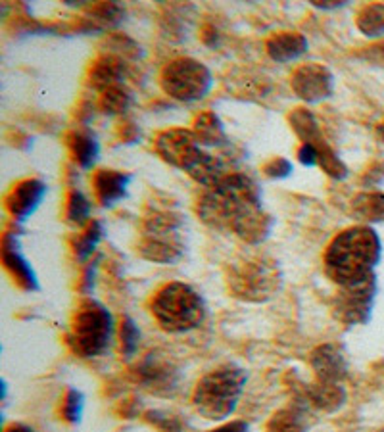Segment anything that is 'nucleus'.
Masks as SVG:
<instances>
[{
	"mask_svg": "<svg viewBox=\"0 0 384 432\" xmlns=\"http://www.w3.org/2000/svg\"><path fill=\"white\" fill-rule=\"evenodd\" d=\"M298 158L303 165H317V148L313 144H302L298 150Z\"/></svg>",
	"mask_w": 384,
	"mask_h": 432,
	"instance_id": "72a5a7b5",
	"label": "nucleus"
},
{
	"mask_svg": "<svg viewBox=\"0 0 384 432\" xmlns=\"http://www.w3.org/2000/svg\"><path fill=\"white\" fill-rule=\"evenodd\" d=\"M81 394L76 392V390H71L68 398H66V403H63V415H66V419L70 421H77L79 419V415H81Z\"/></svg>",
	"mask_w": 384,
	"mask_h": 432,
	"instance_id": "473e14b6",
	"label": "nucleus"
},
{
	"mask_svg": "<svg viewBox=\"0 0 384 432\" xmlns=\"http://www.w3.org/2000/svg\"><path fill=\"white\" fill-rule=\"evenodd\" d=\"M181 220L173 212H154L146 217L145 237L140 240L139 252L146 259L156 263H173L183 254L179 240Z\"/></svg>",
	"mask_w": 384,
	"mask_h": 432,
	"instance_id": "0eeeda50",
	"label": "nucleus"
},
{
	"mask_svg": "<svg viewBox=\"0 0 384 432\" xmlns=\"http://www.w3.org/2000/svg\"><path fill=\"white\" fill-rule=\"evenodd\" d=\"M377 137L380 138V143H384V121L377 127Z\"/></svg>",
	"mask_w": 384,
	"mask_h": 432,
	"instance_id": "4c0bfd02",
	"label": "nucleus"
},
{
	"mask_svg": "<svg viewBox=\"0 0 384 432\" xmlns=\"http://www.w3.org/2000/svg\"><path fill=\"white\" fill-rule=\"evenodd\" d=\"M373 296H375V277L342 287L341 294L336 296V302H334L336 317L348 325L363 323L371 312Z\"/></svg>",
	"mask_w": 384,
	"mask_h": 432,
	"instance_id": "1a4fd4ad",
	"label": "nucleus"
},
{
	"mask_svg": "<svg viewBox=\"0 0 384 432\" xmlns=\"http://www.w3.org/2000/svg\"><path fill=\"white\" fill-rule=\"evenodd\" d=\"M246 428H248V426H246L244 423L234 421V423H229V425L219 426V428H215V431H209V432H246Z\"/></svg>",
	"mask_w": 384,
	"mask_h": 432,
	"instance_id": "f704fd0d",
	"label": "nucleus"
},
{
	"mask_svg": "<svg viewBox=\"0 0 384 432\" xmlns=\"http://www.w3.org/2000/svg\"><path fill=\"white\" fill-rule=\"evenodd\" d=\"M344 4H346V2H333V0H331V2H317V0H315L313 2V6L321 8V10H334V8L344 6Z\"/></svg>",
	"mask_w": 384,
	"mask_h": 432,
	"instance_id": "c9c22d12",
	"label": "nucleus"
},
{
	"mask_svg": "<svg viewBox=\"0 0 384 432\" xmlns=\"http://www.w3.org/2000/svg\"><path fill=\"white\" fill-rule=\"evenodd\" d=\"M356 24H358L359 31L367 37L384 35V4H367L361 8Z\"/></svg>",
	"mask_w": 384,
	"mask_h": 432,
	"instance_id": "b1692460",
	"label": "nucleus"
},
{
	"mask_svg": "<svg viewBox=\"0 0 384 432\" xmlns=\"http://www.w3.org/2000/svg\"><path fill=\"white\" fill-rule=\"evenodd\" d=\"M139 379L150 389H170L167 384H173V369L170 361L150 354V357L139 367Z\"/></svg>",
	"mask_w": 384,
	"mask_h": 432,
	"instance_id": "6ab92c4d",
	"label": "nucleus"
},
{
	"mask_svg": "<svg viewBox=\"0 0 384 432\" xmlns=\"http://www.w3.org/2000/svg\"><path fill=\"white\" fill-rule=\"evenodd\" d=\"M292 88L294 93L308 104H315L328 98L334 91V77L331 69L323 63H303L292 73Z\"/></svg>",
	"mask_w": 384,
	"mask_h": 432,
	"instance_id": "9d476101",
	"label": "nucleus"
},
{
	"mask_svg": "<svg viewBox=\"0 0 384 432\" xmlns=\"http://www.w3.org/2000/svg\"><path fill=\"white\" fill-rule=\"evenodd\" d=\"M267 432H306V417L300 409H281L267 423Z\"/></svg>",
	"mask_w": 384,
	"mask_h": 432,
	"instance_id": "393cba45",
	"label": "nucleus"
},
{
	"mask_svg": "<svg viewBox=\"0 0 384 432\" xmlns=\"http://www.w3.org/2000/svg\"><path fill=\"white\" fill-rule=\"evenodd\" d=\"M2 257H4V265L8 269L12 271V275L18 279L21 284L26 288H37V279H35V273L29 267V263L21 257L16 246H10V240H4V252H2Z\"/></svg>",
	"mask_w": 384,
	"mask_h": 432,
	"instance_id": "4be33fe9",
	"label": "nucleus"
},
{
	"mask_svg": "<svg viewBox=\"0 0 384 432\" xmlns=\"http://www.w3.org/2000/svg\"><path fill=\"white\" fill-rule=\"evenodd\" d=\"M198 143L204 146H221L227 143L225 129L221 125L219 118L214 112L200 113L194 121V131Z\"/></svg>",
	"mask_w": 384,
	"mask_h": 432,
	"instance_id": "aec40b11",
	"label": "nucleus"
},
{
	"mask_svg": "<svg viewBox=\"0 0 384 432\" xmlns=\"http://www.w3.org/2000/svg\"><path fill=\"white\" fill-rule=\"evenodd\" d=\"M121 18H123V8L114 2H102L90 10V19L100 27L115 26Z\"/></svg>",
	"mask_w": 384,
	"mask_h": 432,
	"instance_id": "cd10ccee",
	"label": "nucleus"
},
{
	"mask_svg": "<svg viewBox=\"0 0 384 432\" xmlns=\"http://www.w3.org/2000/svg\"><path fill=\"white\" fill-rule=\"evenodd\" d=\"M152 314L164 331L187 332L204 321V302L185 282H170L152 300Z\"/></svg>",
	"mask_w": 384,
	"mask_h": 432,
	"instance_id": "20e7f679",
	"label": "nucleus"
},
{
	"mask_svg": "<svg viewBox=\"0 0 384 432\" xmlns=\"http://www.w3.org/2000/svg\"><path fill=\"white\" fill-rule=\"evenodd\" d=\"M156 150L165 162L185 171L198 156L202 144L189 129H167L156 137Z\"/></svg>",
	"mask_w": 384,
	"mask_h": 432,
	"instance_id": "9b49d317",
	"label": "nucleus"
},
{
	"mask_svg": "<svg viewBox=\"0 0 384 432\" xmlns=\"http://www.w3.org/2000/svg\"><path fill=\"white\" fill-rule=\"evenodd\" d=\"M353 215L363 221H384V195L383 192H363L353 198Z\"/></svg>",
	"mask_w": 384,
	"mask_h": 432,
	"instance_id": "5701e85b",
	"label": "nucleus"
},
{
	"mask_svg": "<svg viewBox=\"0 0 384 432\" xmlns=\"http://www.w3.org/2000/svg\"><path fill=\"white\" fill-rule=\"evenodd\" d=\"M290 125H292V129H294L298 137L302 138V144L319 146V144L327 143L325 137H323L319 121H317L313 113L306 110V108H296L294 112L290 113Z\"/></svg>",
	"mask_w": 384,
	"mask_h": 432,
	"instance_id": "a211bd4d",
	"label": "nucleus"
},
{
	"mask_svg": "<svg viewBox=\"0 0 384 432\" xmlns=\"http://www.w3.org/2000/svg\"><path fill=\"white\" fill-rule=\"evenodd\" d=\"M68 146L81 168H90L98 158V143L88 131H76L68 137Z\"/></svg>",
	"mask_w": 384,
	"mask_h": 432,
	"instance_id": "412c9836",
	"label": "nucleus"
},
{
	"mask_svg": "<svg viewBox=\"0 0 384 432\" xmlns=\"http://www.w3.org/2000/svg\"><path fill=\"white\" fill-rule=\"evenodd\" d=\"M44 192H46V187L38 179H27V181L19 182L8 196V210L14 217L26 220L27 215H31L37 210Z\"/></svg>",
	"mask_w": 384,
	"mask_h": 432,
	"instance_id": "ddd939ff",
	"label": "nucleus"
},
{
	"mask_svg": "<svg viewBox=\"0 0 384 432\" xmlns=\"http://www.w3.org/2000/svg\"><path fill=\"white\" fill-rule=\"evenodd\" d=\"M125 76V62L123 58L115 54H102L95 60L88 71V85L96 91H108V88L118 87L120 81Z\"/></svg>",
	"mask_w": 384,
	"mask_h": 432,
	"instance_id": "4468645a",
	"label": "nucleus"
},
{
	"mask_svg": "<svg viewBox=\"0 0 384 432\" xmlns=\"http://www.w3.org/2000/svg\"><path fill=\"white\" fill-rule=\"evenodd\" d=\"M264 173L267 177H273V179H283V177H289L292 173V163L284 158H273L269 163H265Z\"/></svg>",
	"mask_w": 384,
	"mask_h": 432,
	"instance_id": "2f4dec72",
	"label": "nucleus"
},
{
	"mask_svg": "<svg viewBox=\"0 0 384 432\" xmlns=\"http://www.w3.org/2000/svg\"><path fill=\"white\" fill-rule=\"evenodd\" d=\"M162 87L175 101H200L212 88V71L194 58H179L162 71Z\"/></svg>",
	"mask_w": 384,
	"mask_h": 432,
	"instance_id": "6e6552de",
	"label": "nucleus"
},
{
	"mask_svg": "<svg viewBox=\"0 0 384 432\" xmlns=\"http://www.w3.org/2000/svg\"><path fill=\"white\" fill-rule=\"evenodd\" d=\"M139 339L140 334L139 331H137L135 323H133L131 319L123 321V326H121V350H123V354H125L127 357L135 354L137 346H139Z\"/></svg>",
	"mask_w": 384,
	"mask_h": 432,
	"instance_id": "7c9ffc66",
	"label": "nucleus"
},
{
	"mask_svg": "<svg viewBox=\"0 0 384 432\" xmlns=\"http://www.w3.org/2000/svg\"><path fill=\"white\" fill-rule=\"evenodd\" d=\"M380 432H384V428H383V431H380Z\"/></svg>",
	"mask_w": 384,
	"mask_h": 432,
	"instance_id": "58836bf2",
	"label": "nucleus"
},
{
	"mask_svg": "<svg viewBox=\"0 0 384 432\" xmlns=\"http://www.w3.org/2000/svg\"><path fill=\"white\" fill-rule=\"evenodd\" d=\"M102 237V225L98 223V221H93L90 225H88L87 232L83 235V238L77 242V254H79V257H85L88 256L90 252L95 250L96 242L100 240Z\"/></svg>",
	"mask_w": 384,
	"mask_h": 432,
	"instance_id": "c756f323",
	"label": "nucleus"
},
{
	"mask_svg": "<svg viewBox=\"0 0 384 432\" xmlns=\"http://www.w3.org/2000/svg\"><path fill=\"white\" fill-rule=\"evenodd\" d=\"M131 181V175L114 170H100L95 175V188L98 200L104 206H112L114 202L121 200L127 192V185Z\"/></svg>",
	"mask_w": 384,
	"mask_h": 432,
	"instance_id": "dca6fc26",
	"label": "nucleus"
},
{
	"mask_svg": "<svg viewBox=\"0 0 384 432\" xmlns=\"http://www.w3.org/2000/svg\"><path fill=\"white\" fill-rule=\"evenodd\" d=\"M380 257V240L371 227H352L342 231L328 245L325 267L328 277L341 287L371 279Z\"/></svg>",
	"mask_w": 384,
	"mask_h": 432,
	"instance_id": "f03ea898",
	"label": "nucleus"
},
{
	"mask_svg": "<svg viewBox=\"0 0 384 432\" xmlns=\"http://www.w3.org/2000/svg\"><path fill=\"white\" fill-rule=\"evenodd\" d=\"M8 432H33L29 426H24V425H14L8 428Z\"/></svg>",
	"mask_w": 384,
	"mask_h": 432,
	"instance_id": "e433bc0d",
	"label": "nucleus"
},
{
	"mask_svg": "<svg viewBox=\"0 0 384 432\" xmlns=\"http://www.w3.org/2000/svg\"><path fill=\"white\" fill-rule=\"evenodd\" d=\"M198 213L208 225L233 231L248 245H259L269 237L273 220L261 207L258 185L244 173L231 171L198 200Z\"/></svg>",
	"mask_w": 384,
	"mask_h": 432,
	"instance_id": "f257e3e1",
	"label": "nucleus"
},
{
	"mask_svg": "<svg viewBox=\"0 0 384 432\" xmlns=\"http://www.w3.org/2000/svg\"><path fill=\"white\" fill-rule=\"evenodd\" d=\"M88 213H90V204L79 190H71L70 204H68V215L73 223H83L87 221Z\"/></svg>",
	"mask_w": 384,
	"mask_h": 432,
	"instance_id": "c85d7f7f",
	"label": "nucleus"
},
{
	"mask_svg": "<svg viewBox=\"0 0 384 432\" xmlns=\"http://www.w3.org/2000/svg\"><path fill=\"white\" fill-rule=\"evenodd\" d=\"M308 51V38L302 33L281 31L267 41V54L275 62H292Z\"/></svg>",
	"mask_w": 384,
	"mask_h": 432,
	"instance_id": "2eb2a0df",
	"label": "nucleus"
},
{
	"mask_svg": "<svg viewBox=\"0 0 384 432\" xmlns=\"http://www.w3.org/2000/svg\"><path fill=\"white\" fill-rule=\"evenodd\" d=\"M133 102L131 93L123 87H112L102 93L100 98V106L102 110L110 115H120V113H125L129 110Z\"/></svg>",
	"mask_w": 384,
	"mask_h": 432,
	"instance_id": "bb28decb",
	"label": "nucleus"
},
{
	"mask_svg": "<svg viewBox=\"0 0 384 432\" xmlns=\"http://www.w3.org/2000/svg\"><path fill=\"white\" fill-rule=\"evenodd\" d=\"M227 282L237 298L248 302H264L281 287V273L273 259L261 256H246L229 265Z\"/></svg>",
	"mask_w": 384,
	"mask_h": 432,
	"instance_id": "39448f33",
	"label": "nucleus"
},
{
	"mask_svg": "<svg viewBox=\"0 0 384 432\" xmlns=\"http://www.w3.org/2000/svg\"><path fill=\"white\" fill-rule=\"evenodd\" d=\"M311 369L321 382H341L348 373L346 357L338 346L323 344L317 346L309 357Z\"/></svg>",
	"mask_w": 384,
	"mask_h": 432,
	"instance_id": "f8f14e48",
	"label": "nucleus"
},
{
	"mask_svg": "<svg viewBox=\"0 0 384 432\" xmlns=\"http://www.w3.org/2000/svg\"><path fill=\"white\" fill-rule=\"evenodd\" d=\"M246 384V373L233 364L221 365L196 384L192 401L204 417L221 421L233 413Z\"/></svg>",
	"mask_w": 384,
	"mask_h": 432,
	"instance_id": "7ed1b4c3",
	"label": "nucleus"
},
{
	"mask_svg": "<svg viewBox=\"0 0 384 432\" xmlns=\"http://www.w3.org/2000/svg\"><path fill=\"white\" fill-rule=\"evenodd\" d=\"M315 148H317V165H319L328 177L338 179V181L346 179L348 177L346 163L336 156V152L328 146V143L319 144V146H315Z\"/></svg>",
	"mask_w": 384,
	"mask_h": 432,
	"instance_id": "a878e982",
	"label": "nucleus"
},
{
	"mask_svg": "<svg viewBox=\"0 0 384 432\" xmlns=\"http://www.w3.org/2000/svg\"><path fill=\"white\" fill-rule=\"evenodd\" d=\"M112 334L114 321L110 312L98 302H85L73 319L70 344L81 357H95L110 346Z\"/></svg>",
	"mask_w": 384,
	"mask_h": 432,
	"instance_id": "423d86ee",
	"label": "nucleus"
},
{
	"mask_svg": "<svg viewBox=\"0 0 384 432\" xmlns=\"http://www.w3.org/2000/svg\"><path fill=\"white\" fill-rule=\"evenodd\" d=\"M306 400L321 411H336L338 407L344 406L346 401V392L338 382H321L317 381L315 384H309L306 389Z\"/></svg>",
	"mask_w": 384,
	"mask_h": 432,
	"instance_id": "f3484780",
	"label": "nucleus"
}]
</instances>
